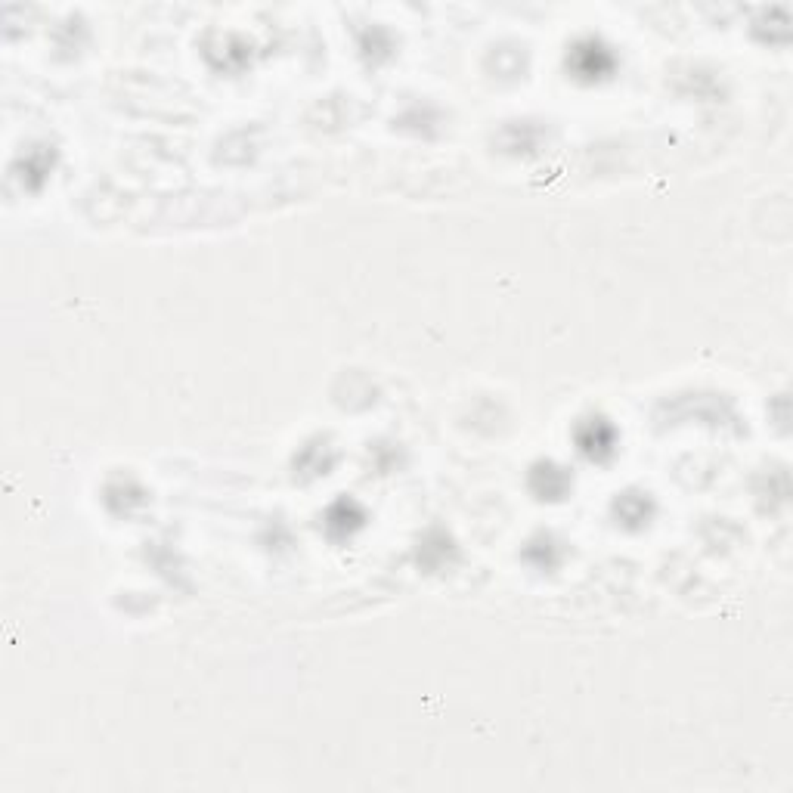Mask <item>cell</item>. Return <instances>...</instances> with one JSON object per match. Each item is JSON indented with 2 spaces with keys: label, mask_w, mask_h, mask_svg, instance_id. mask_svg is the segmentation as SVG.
I'll return each mask as SVG.
<instances>
[{
  "label": "cell",
  "mask_w": 793,
  "mask_h": 793,
  "mask_svg": "<svg viewBox=\"0 0 793 793\" xmlns=\"http://www.w3.org/2000/svg\"><path fill=\"white\" fill-rule=\"evenodd\" d=\"M574 440H577V450L592 459V462H608L617 450V428L601 419V416H589L577 425L574 431Z\"/></svg>",
  "instance_id": "obj_1"
},
{
  "label": "cell",
  "mask_w": 793,
  "mask_h": 793,
  "mask_svg": "<svg viewBox=\"0 0 793 793\" xmlns=\"http://www.w3.org/2000/svg\"><path fill=\"white\" fill-rule=\"evenodd\" d=\"M567 66L574 69L577 78L595 81V78L608 75L614 69V56L605 47H601V44H595V41H583V44L574 47V53H570Z\"/></svg>",
  "instance_id": "obj_2"
},
{
  "label": "cell",
  "mask_w": 793,
  "mask_h": 793,
  "mask_svg": "<svg viewBox=\"0 0 793 793\" xmlns=\"http://www.w3.org/2000/svg\"><path fill=\"white\" fill-rule=\"evenodd\" d=\"M570 474L567 468L555 465V462H539L533 471H530V490L539 496V499H564L567 490H570Z\"/></svg>",
  "instance_id": "obj_3"
},
{
  "label": "cell",
  "mask_w": 793,
  "mask_h": 793,
  "mask_svg": "<svg viewBox=\"0 0 793 793\" xmlns=\"http://www.w3.org/2000/svg\"><path fill=\"white\" fill-rule=\"evenodd\" d=\"M363 527V509L354 499H341L326 512V533L332 539H347Z\"/></svg>",
  "instance_id": "obj_4"
},
{
  "label": "cell",
  "mask_w": 793,
  "mask_h": 793,
  "mask_svg": "<svg viewBox=\"0 0 793 793\" xmlns=\"http://www.w3.org/2000/svg\"><path fill=\"white\" fill-rule=\"evenodd\" d=\"M614 512H617V521L623 527H645L654 515V505L642 493H623L614 502Z\"/></svg>",
  "instance_id": "obj_5"
}]
</instances>
